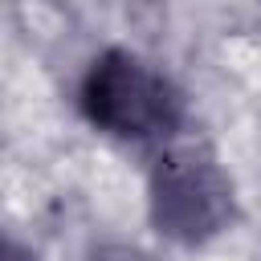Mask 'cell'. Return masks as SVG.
<instances>
[{
	"label": "cell",
	"instance_id": "obj_2",
	"mask_svg": "<svg viewBox=\"0 0 261 261\" xmlns=\"http://www.w3.org/2000/svg\"><path fill=\"white\" fill-rule=\"evenodd\" d=\"M143 220L171 253H208L245 220V196L228 159L188 135L143 163Z\"/></svg>",
	"mask_w": 261,
	"mask_h": 261
},
{
	"label": "cell",
	"instance_id": "obj_4",
	"mask_svg": "<svg viewBox=\"0 0 261 261\" xmlns=\"http://www.w3.org/2000/svg\"><path fill=\"white\" fill-rule=\"evenodd\" d=\"M4 261H45V257H41V249L33 241H24L16 228H8L4 232Z\"/></svg>",
	"mask_w": 261,
	"mask_h": 261
},
{
	"label": "cell",
	"instance_id": "obj_5",
	"mask_svg": "<svg viewBox=\"0 0 261 261\" xmlns=\"http://www.w3.org/2000/svg\"><path fill=\"white\" fill-rule=\"evenodd\" d=\"M257 4H261V0H257Z\"/></svg>",
	"mask_w": 261,
	"mask_h": 261
},
{
	"label": "cell",
	"instance_id": "obj_3",
	"mask_svg": "<svg viewBox=\"0 0 261 261\" xmlns=\"http://www.w3.org/2000/svg\"><path fill=\"white\" fill-rule=\"evenodd\" d=\"M82 261H167L159 249L151 245H139V241H126V237H102L86 249Z\"/></svg>",
	"mask_w": 261,
	"mask_h": 261
},
{
	"label": "cell",
	"instance_id": "obj_1",
	"mask_svg": "<svg viewBox=\"0 0 261 261\" xmlns=\"http://www.w3.org/2000/svg\"><path fill=\"white\" fill-rule=\"evenodd\" d=\"M69 102L94 139L143 159L196 135L192 90L171 65L126 41L98 45L82 61Z\"/></svg>",
	"mask_w": 261,
	"mask_h": 261
}]
</instances>
